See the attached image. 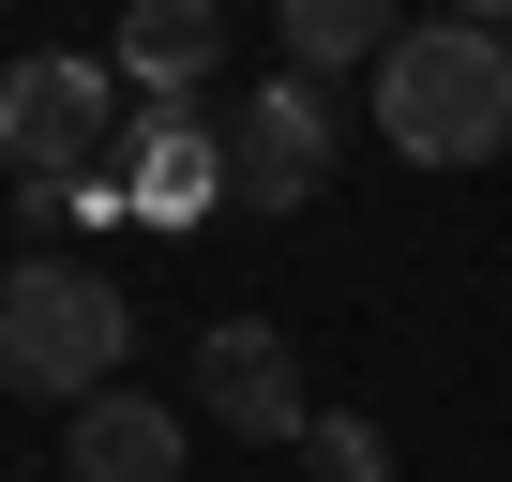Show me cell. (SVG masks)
I'll list each match as a JSON object with an SVG mask.
<instances>
[{"instance_id": "11", "label": "cell", "mask_w": 512, "mask_h": 482, "mask_svg": "<svg viewBox=\"0 0 512 482\" xmlns=\"http://www.w3.org/2000/svg\"><path fill=\"white\" fill-rule=\"evenodd\" d=\"M76 211H91V166H31V181H16V226H46V241H61Z\"/></svg>"}, {"instance_id": "10", "label": "cell", "mask_w": 512, "mask_h": 482, "mask_svg": "<svg viewBox=\"0 0 512 482\" xmlns=\"http://www.w3.org/2000/svg\"><path fill=\"white\" fill-rule=\"evenodd\" d=\"M302 437H317V482H392V437H377L362 407H317Z\"/></svg>"}, {"instance_id": "2", "label": "cell", "mask_w": 512, "mask_h": 482, "mask_svg": "<svg viewBox=\"0 0 512 482\" xmlns=\"http://www.w3.org/2000/svg\"><path fill=\"white\" fill-rule=\"evenodd\" d=\"M377 136H392L407 166H482V151L512 136V31H467V16L407 31V46L377 61Z\"/></svg>"}, {"instance_id": "4", "label": "cell", "mask_w": 512, "mask_h": 482, "mask_svg": "<svg viewBox=\"0 0 512 482\" xmlns=\"http://www.w3.org/2000/svg\"><path fill=\"white\" fill-rule=\"evenodd\" d=\"M196 422H211V437H302V422H317L272 317H211V332H196Z\"/></svg>"}, {"instance_id": "8", "label": "cell", "mask_w": 512, "mask_h": 482, "mask_svg": "<svg viewBox=\"0 0 512 482\" xmlns=\"http://www.w3.org/2000/svg\"><path fill=\"white\" fill-rule=\"evenodd\" d=\"M407 46V0H287V61L332 91V76H377Z\"/></svg>"}, {"instance_id": "13", "label": "cell", "mask_w": 512, "mask_h": 482, "mask_svg": "<svg viewBox=\"0 0 512 482\" xmlns=\"http://www.w3.org/2000/svg\"><path fill=\"white\" fill-rule=\"evenodd\" d=\"M0 272H16V257H0Z\"/></svg>"}, {"instance_id": "6", "label": "cell", "mask_w": 512, "mask_h": 482, "mask_svg": "<svg viewBox=\"0 0 512 482\" xmlns=\"http://www.w3.org/2000/svg\"><path fill=\"white\" fill-rule=\"evenodd\" d=\"M211 61H226V16H211V0H136V16H121V76H136V91L196 106Z\"/></svg>"}, {"instance_id": "9", "label": "cell", "mask_w": 512, "mask_h": 482, "mask_svg": "<svg viewBox=\"0 0 512 482\" xmlns=\"http://www.w3.org/2000/svg\"><path fill=\"white\" fill-rule=\"evenodd\" d=\"M121 151H136V196H151L166 226H181V211H211V196H241V181H226V136H196V106H166V121H136Z\"/></svg>"}, {"instance_id": "5", "label": "cell", "mask_w": 512, "mask_h": 482, "mask_svg": "<svg viewBox=\"0 0 512 482\" xmlns=\"http://www.w3.org/2000/svg\"><path fill=\"white\" fill-rule=\"evenodd\" d=\"M226 181H241V211H302V196L332 181V106H317V76H272V91L241 106Z\"/></svg>"}, {"instance_id": "1", "label": "cell", "mask_w": 512, "mask_h": 482, "mask_svg": "<svg viewBox=\"0 0 512 482\" xmlns=\"http://www.w3.org/2000/svg\"><path fill=\"white\" fill-rule=\"evenodd\" d=\"M121 347H136V317L91 257H16L0 272V392L91 407V392H121Z\"/></svg>"}, {"instance_id": "7", "label": "cell", "mask_w": 512, "mask_h": 482, "mask_svg": "<svg viewBox=\"0 0 512 482\" xmlns=\"http://www.w3.org/2000/svg\"><path fill=\"white\" fill-rule=\"evenodd\" d=\"M76 482H181V407L91 392V407H76Z\"/></svg>"}, {"instance_id": "3", "label": "cell", "mask_w": 512, "mask_h": 482, "mask_svg": "<svg viewBox=\"0 0 512 482\" xmlns=\"http://www.w3.org/2000/svg\"><path fill=\"white\" fill-rule=\"evenodd\" d=\"M106 136H136L121 121V61H76V46L0 61V151H16V181L31 166H91Z\"/></svg>"}, {"instance_id": "12", "label": "cell", "mask_w": 512, "mask_h": 482, "mask_svg": "<svg viewBox=\"0 0 512 482\" xmlns=\"http://www.w3.org/2000/svg\"><path fill=\"white\" fill-rule=\"evenodd\" d=\"M452 16H467V31H512V0H452Z\"/></svg>"}]
</instances>
